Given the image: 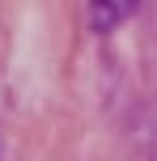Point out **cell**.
<instances>
[{
  "label": "cell",
  "mask_w": 157,
  "mask_h": 161,
  "mask_svg": "<svg viewBox=\"0 0 157 161\" xmlns=\"http://www.w3.org/2000/svg\"><path fill=\"white\" fill-rule=\"evenodd\" d=\"M140 8V0H89V25L93 34H110Z\"/></svg>",
  "instance_id": "6da1fadb"
}]
</instances>
